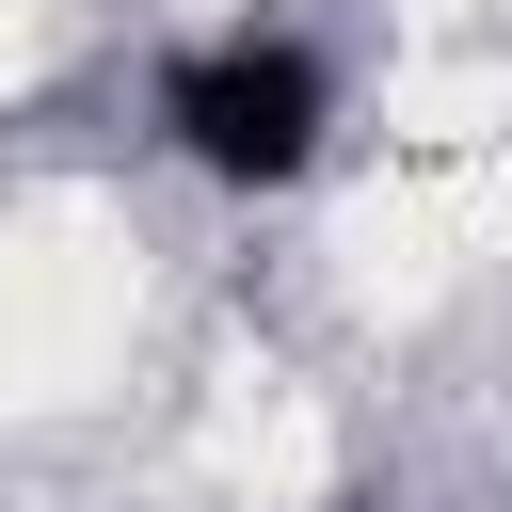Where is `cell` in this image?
<instances>
[{
  "instance_id": "cell-3",
  "label": "cell",
  "mask_w": 512,
  "mask_h": 512,
  "mask_svg": "<svg viewBox=\"0 0 512 512\" xmlns=\"http://www.w3.org/2000/svg\"><path fill=\"white\" fill-rule=\"evenodd\" d=\"M32 64H48V0H0V96H32Z\"/></svg>"
},
{
  "instance_id": "cell-4",
  "label": "cell",
  "mask_w": 512,
  "mask_h": 512,
  "mask_svg": "<svg viewBox=\"0 0 512 512\" xmlns=\"http://www.w3.org/2000/svg\"><path fill=\"white\" fill-rule=\"evenodd\" d=\"M400 16H416V32H464V16H480V0H400Z\"/></svg>"
},
{
  "instance_id": "cell-2",
  "label": "cell",
  "mask_w": 512,
  "mask_h": 512,
  "mask_svg": "<svg viewBox=\"0 0 512 512\" xmlns=\"http://www.w3.org/2000/svg\"><path fill=\"white\" fill-rule=\"evenodd\" d=\"M384 128H400L416 160H464V144H496V128H512V80H496V64H464V48H432V64H400V80H384Z\"/></svg>"
},
{
  "instance_id": "cell-1",
  "label": "cell",
  "mask_w": 512,
  "mask_h": 512,
  "mask_svg": "<svg viewBox=\"0 0 512 512\" xmlns=\"http://www.w3.org/2000/svg\"><path fill=\"white\" fill-rule=\"evenodd\" d=\"M144 320V256L96 192H48L0 224V416H64Z\"/></svg>"
}]
</instances>
